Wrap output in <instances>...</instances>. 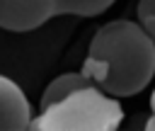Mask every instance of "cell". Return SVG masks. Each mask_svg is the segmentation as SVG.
Wrapping results in <instances>:
<instances>
[{"label":"cell","mask_w":155,"mask_h":131,"mask_svg":"<svg viewBox=\"0 0 155 131\" xmlns=\"http://www.w3.org/2000/svg\"><path fill=\"white\" fill-rule=\"evenodd\" d=\"M87 53L107 61L109 73L99 87L114 97L143 92L155 75V39L131 19L102 24L90 41Z\"/></svg>","instance_id":"1"},{"label":"cell","mask_w":155,"mask_h":131,"mask_svg":"<svg viewBox=\"0 0 155 131\" xmlns=\"http://www.w3.org/2000/svg\"><path fill=\"white\" fill-rule=\"evenodd\" d=\"M124 121V109L114 95L99 85L80 87L41 109L29 129L36 131H114Z\"/></svg>","instance_id":"2"},{"label":"cell","mask_w":155,"mask_h":131,"mask_svg":"<svg viewBox=\"0 0 155 131\" xmlns=\"http://www.w3.org/2000/svg\"><path fill=\"white\" fill-rule=\"evenodd\" d=\"M114 2L116 0H0V29L31 32L61 15L97 17Z\"/></svg>","instance_id":"3"},{"label":"cell","mask_w":155,"mask_h":131,"mask_svg":"<svg viewBox=\"0 0 155 131\" xmlns=\"http://www.w3.org/2000/svg\"><path fill=\"white\" fill-rule=\"evenodd\" d=\"M31 124V104L22 87L0 75V131H24Z\"/></svg>","instance_id":"4"},{"label":"cell","mask_w":155,"mask_h":131,"mask_svg":"<svg viewBox=\"0 0 155 131\" xmlns=\"http://www.w3.org/2000/svg\"><path fill=\"white\" fill-rule=\"evenodd\" d=\"M90 85H94V82L90 78H85L82 73H63V75L53 78L46 85V90L41 95V109L53 104V102H58V99H63L65 95H70V92H75L80 87H90Z\"/></svg>","instance_id":"5"},{"label":"cell","mask_w":155,"mask_h":131,"mask_svg":"<svg viewBox=\"0 0 155 131\" xmlns=\"http://www.w3.org/2000/svg\"><path fill=\"white\" fill-rule=\"evenodd\" d=\"M80 73H82L85 78H90L94 85H99V82L107 78V73H109V66H107V61H104V58L87 53V58L82 61V70H80Z\"/></svg>","instance_id":"6"},{"label":"cell","mask_w":155,"mask_h":131,"mask_svg":"<svg viewBox=\"0 0 155 131\" xmlns=\"http://www.w3.org/2000/svg\"><path fill=\"white\" fill-rule=\"evenodd\" d=\"M136 15H138V24L155 39V0H138Z\"/></svg>","instance_id":"7"},{"label":"cell","mask_w":155,"mask_h":131,"mask_svg":"<svg viewBox=\"0 0 155 131\" xmlns=\"http://www.w3.org/2000/svg\"><path fill=\"white\" fill-rule=\"evenodd\" d=\"M143 129H148V131H155V114L145 119V124H143Z\"/></svg>","instance_id":"8"},{"label":"cell","mask_w":155,"mask_h":131,"mask_svg":"<svg viewBox=\"0 0 155 131\" xmlns=\"http://www.w3.org/2000/svg\"><path fill=\"white\" fill-rule=\"evenodd\" d=\"M150 109H153V114H155V90H153V95H150Z\"/></svg>","instance_id":"9"}]
</instances>
